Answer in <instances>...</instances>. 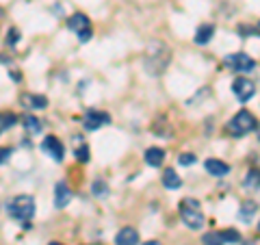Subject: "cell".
<instances>
[{
	"instance_id": "cell-4",
	"label": "cell",
	"mask_w": 260,
	"mask_h": 245,
	"mask_svg": "<svg viewBox=\"0 0 260 245\" xmlns=\"http://www.w3.org/2000/svg\"><path fill=\"white\" fill-rule=\"evenodd\" d=\"M256 130V117L251 115L249 111H239L230 121L225 124V133L232 135V137H243Z\"/></svg>"
},
{
	"instance_id": "cell-5",
	"label": "cell",
	"mask_w": 260,
	"mask_h": 245,
	"mask_svg": "<svg viewBox=\"0 0 260 245\" xmlns=\"http://www.w3.org/2000/svg\"><path fill=\"white\" fill-rule=\"evenodd\" d=\"M68 26H70V30L76 33L80 42H89V39H91V22H89L85 13H74L68 20Z\"/></svg>"
},
{
	"instance_id": "cell-8",
	"label": "cell",
	"mask_w": 260,
	"mask_h": 245,
	"mask_svg": "<svg viewBox=\"0 0 260 245\" xmlns=\"http://www.w3.org/2000/svg\"><path fill=\"white\" fill-rule=\"evenodd\" d=\"M232 91H234V96H237L241 102H247L249 98H254V94H256V85L251 83L249 78H234Z\"/></svg>"
},
{
	"instance_id": "cell-23",
	"label": "cell",
	"mask_w": 260,
	"mask_h": 245,
	"mask_svg": "<svg viewBox=\"0 0 260 245\" xmlns=\"http://www.w3.org/2000/svg\"><path fill=\"white\" fill-rule=\"evenodd\" d=\"M74 157H76V161H80V163H87V161H89V145L80 141V145L74 150Z\"/></svg>"
},
{
	"instance_id": "cell-26",
	"label": "cell",
	"mask_w": 260,
	"mask_h": 245,
	"mask_svg": "<svg viewBox=\"0 0 260 245\" xmlns=\"http://www.w3.org/2000/svg\"><path fill=\"white\" fill-rule=\"evenodd\" d=\"M178 163H180V165H193L195 163V154H180V157H178Z\"/></svg>"
},
{
	"instance_id": "cell-14",
	"label": "cell",
	"mask_w": 260,
	"mask_h": 245,
	"mask_svg": "<svg viewBox=\"0 0 260 245\" xmlns=\"http://www.w3.org/2000/svg\"><path fill=\"white\" fill-rule=\"evenodd\" d=\"M145 163H148L150 167H160L162 165V161H165V150H160V148H148L145 150Z\"/></svg>"
},
{
	"instance_id": "cell-1",
	"label": "cell",
	"mask_w": 260,
	"mask_h": 245,
	"mask_svg": "<svg viewBox=\"0 0 260 245\" xmlns=\"http://www.w3.org/2000/svg\"><path fill=\"white\" fill-rule=\"evenodd\" d=\"M172 61V50H169L167 44L162 42H152L145 50V56H143V65H145V72L152 76H158L162 74V70L169 65Z\"/></svg>"
},
{
	"instance_id": "cell-27",
	"label": "cell",
	"mask_w": 260,
	"mask_h": 245,
	"mask_svg": "<svg viewBox=\"0 0 260 245\" xmlns=\"http://www.w3.org/2000/svg\"><path fill=\"white\" fill-rule=\"evenodd\" d=\"M9 157H11V148H0V165L9 161Z\"/></svg>"
},
{
	"instance_id": "cell-9",
	"label": "cell",
	"mask_w": 260,
	"mask_h": 245,
	"mask_svg": "<svg viewBox=\"0 0 260 245\" xmlns=\"http://www.w3.org/2000/svg\"><path fill=\"white\" fill-rule=\"evenodd\" d=\"M109 121H111L109 113H102V111H87L85 117H83V126H85L87 130H98V128L107 126Z\"/></svg>"
},
{
	"instance_id": "cell-25",
	"label": "cell",
	"mask_w": 260,
	"mask_h": 245,
	"mask_svg": "<svg viewBox=\"0 0 260 245\" xmlns=\"http://www.w3.org/2000/svg\"><path fill=\"white\" fill-rule=\"evenodd\" d=\"M18 39H20L18 28H11L9 33H7V44H9V46H15V44H18Z\"/></svg>"
},
{
	"instance_id": "cell-12",
	"label": "cell",
	"mask_w": 260,
	"mask_h": 245,
	"mask_svg": "<svg viewBox=\"0 0 260 245\" xmlns=\"http://www.w3.org/2000/svg\"><path fill=\"white\" fill-rule=\"evenodd\" d=\"M115 245H139V232L130 226L121 228L115 236Z\"/></svg>"
},
{
	"instance_id": "cell-3",
	"label": "cell",
	"mask_w": 260,
	"mask_h": 245,
	"mask_svg": "<svg viewBox=\"0 0 260 245\" xmlns=\"http://www.w3.org/2000/svg\"><path fill=\"white\" fill-rule=\"evenodd\" d=\"M7 213L22 224L30 222L32 215H35V200H32V195H18V198H13L9 202V206H7Z\"/></svg>"
},
{
	"instance_id": "cell-24",
	"label": "cell",
	"mask_w": 260,
	"mask_h": 245,
	"mask_svg": "<svg viewBox=\"0 0 260 245\" xmlns=\"http://www.w3.org/2000/svg\"><path fill=\"white\" fill-rule=\"evenodd\" d=\"M245 187L251 191H258V169H251L245 178Z\"/></svg>"
},
{
	"instance_id": "cell-10",
	"label": "cell",
	"mask_w": 260,
	"mask_h": 245,
	"mask_svg": "<svg viewBox=\"0 0 260 245\" xmlns=\"http://www.w3.org/2000/svg\"><path fill=\"white\" fill-rule=\"evenodd\" d=\"M204 167H206L208 174L215 176V178H223V176L230 174V165H228V163H223V161H219V159H208V161L204 163Z\"/></svg>"
},
{
	"instance_id": "cell-21",
	"label": "cell",
	"mask_w": 260,
	"mask_h": 245,
	"mask_svg": "<svg viewBox=\"0 0 260 245\" xmlns=\"http://www.w3.org/2000/svg\"><path fill=\"white\" fill-rule=\"evenodd\" d=\"M15 119L18 117H15L13 113H0V135H3L7 128H11L15 124Z\"/></svg>"
},
{
	"instance_id": "cell-18",
	"label": "cell",
	"mask_w": 260,
	"mask_h": 245,
	"mask_svg": "<svg viewBox=\"0 0 260 245\" xmlns=\"http://www.w3.org/2000/svg\"><path fill=\"white\" fill-rule=\"evenodd\" d=\"M22 126H24V130H26L28 135H39V133H42V121H39L35 115H26V117H24Z\"/></svg>"
},
{
	"instance_id": "cell-2",
	"label": "cell",
	"mask_w": 260,
	"mask_h": 245,
	"mask_svg": "<svg viewBox=\"0 0 260 245\" xmlns=\"http://www.w3.org/2000/svg\"><path fill=\"white\" fill-rule=\"evenodd\" d=\"M178 210H180L182 222L191 228V230H200L204 226V213H202V204L195 198H184L178 204Z\"/></svg>"
},
{
	"instance_id": "cell-13",
	"label": "cell",
	"mask_w": 260,
	"mask_h": 245,
	"mask_svg": "<svg viewBox=\"0 0 260 245\" xmlns=\"http://www.w3.org/2000/svg\"><path fill=\"white\" fill-rule=\"evenodd\" d=\"M215 35V26L213 24H202V26L195 30V44L198 46H206Z\"/></svg>"
},
{
	"instance_id": "cell-17",
	"label": "cell",
	"mask_w": 260,
	"mask_h": 245,
	"mask_svg": "<svg viewBox=\"0 0 260 245\" xmlns=\"http://www.w3.org/2000/svg\"><path fill=\"white\" fill-rule=\"evenodd\" d=\"M256 213H258V204L251 202V200L243 202V206H241V210H239V215H241L243 222H251V219L256 217Z\"/></svg>"
},
{
	"instance_id": "cell-16",
	"label": "cell",
	"mask_w": 260,
	"mask_h": 245,
	"mask_svg": "<svg viewBox=\"0 0 260 245\" xmlns=\"http://www.w3.org/2000/svg\"><path fill=\"white\" fill-rule=\"evenodd\" d=\"M162 185H165V189H180L182 187V178L176 174L174 169H165V174H162Z\"/></svg>"
},
{
	"instance_id": "cell-28",
	"label": "cell",
	"mask_w": 260,
	"mask_h": 245,
	"mask_svg": "<svg viewBox=\"0 0 260 245\" xmlns=\"http://www.w3.org/2000/svg\"><path fill=\"white\" fill-rule=\"evenodd\" d=\"M143 245H162L160 241H156V239H152V241H148V243H143Z\"/></svg>"
},
{
	"instance_id": "cell-20",
	"label": "cell",
	"mask_w": 260,
	"mask_h": 245,
	"mask_svg": "<svg viewBox=\"0 0 260 245\" xmlns=\"http://www.w3.org/2000/svg\"><path fill=\"white\" fill-rule=\"evenodd\" d=\"M202 243H204V245H225L223 239H221V234H219L217 230L206 232L204 236H202Z\"/></svg>"
},
{
	"instance_id": "cell-6",
	"label": "cell",
	"mask_w": 260,
	"mask_h": 245,
	"mask_svg": "<svg viewBox=\"0 0 260 245\" xmlns=\"http://www.w3.org/2000/svg\"><path fill=\"white\" fill-rule=\"evenodd\" d=\"M225 65L232 72H251L256 68V61L245 52H234L230 56H225Z\"/></svg>"
},
{
	"instance_id": "cell-29",
	"label": "cell",
	"mask_w": 260,
	"mask_h": 245,
	"mask_svg": "<svg viewBox=\"0 0 260 245\" xmlns=\"http://www.w3.org/2000/svg\"><path fill=\"white\" fill-rule=\"evenodd\" d=\"M245 245H258V241H247Z\"/></svg>"
},
{
	"instance_id": "cell-15",
	"label": "cell",
	"mask_w": 260,
	"mask_h": 245,
	"mask_svg": "<svg viewBox=\"0 0 260 245\" xmlns=\"http://www.w3.org/2000/svg\"><path fill=\"white\" fill-rule=\"evenodd\" d=\"M22 102H24V107H30V109H46L48 107V98L46 96H39V94H26V96H22Z\"/></svg>"
},
{
	"instance_id": "cell-22",
	"label": "cell",
	"mask_w": 260,
	"mask_h": 245,
	"mask_svg": "<svg viewBox=\"0 0 260 245\" xmlns=\"http://www.w3.org/2000/svg\"><path fill=\"white\" fill-rule=\"evenodd\" d=\"M91 193L95 195V198H107V193H109V185L104 182V180H95L91 185Z\"/></svg>"
},
{
	"instance_id": "cell-30",
	"label": "cell",
	"mask_w": 260,
	"mask_h": 245,
	"mask_svg": "<svg viewBox=\"0 0 260 245\" xmlns=\"http://www.w3.org/2000/svg\"><path fill=\"white\" fill-rule=\"evenodd\" d=\"M50 245H63V243H56V241H52V243H50Z\"/></svg>"
},
{
	"instance_id": "cell-7",
	"label": "cell",
	"mask_w": 260,
	"mask_h": 245,
	"mask_svg": "<svg viewBox=\"0 0 260 245\" xmlns=\"http://www.w3.org/2000/svg\"><path fill=\"white\" fill-rule=\"evenodd\" d=\"M42 150L44 154H48L54 163H61L65 159V148H63V143H61V139H56L54 135H48L44 137V141H42Z\"/></svg>"
},
{
	"instance_id": "cell-11",
	"label": "cell",
	"mask_w": 260,
	"mask_h": 245,
	"mask_svg": "<svg viewBox=\"0 0 260 245\" xmlns=\"http://www.w3.org/2000/svg\"><path fill=\"white\" fill-rule=\"evenodd\" d=\"M70 200H72L70 187L65 182H56V187H54V206L56 208H65L70 204Z\"/></svg>"
},
{
	"instance_id": "cell-19",
	"label": "cell",
	"mask_w": 260,
	"mask_h": 245,
	"mask_svg": "<svg viewBox=\"0 0 260 245\" xmlns=\"http://www.w3.org/2000/svg\"><path fill=\"white\" fill-rule=\"evenodd\" d=\"M219 234H221L223 243H241V232H239V230H234V228H228V230H221Z\"/></svg>"
}]
</instances>
